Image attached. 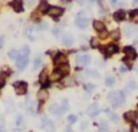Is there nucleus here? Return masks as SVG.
<instances>
[{"instance_id": "f257e3e1", "label": "nucleus", "mask_w": 138, "mask_h": 132, "mask_svg": "<svg viewBox=\"0 0 138 132\" xmlns=\"http://www.w3.org/2000/svg\"><path fill=\"white\" fill-rule=\"evenodd\" d=\"M108 99L113 105H115V106H121L125 102V95L122 91H113V92L109 93Z\"/></svg>"}, {"instance_id": "f03ea898", "label": "nucleus", "mask_w": 138, "mask_h": 132, "mask_svg": "<svg viewBox=\"0 0 138 132\" xmlns=\"http://www.w3.org/2000/svg\"><path fill=\"white\" fill-rule=\"evenodd\" d=\"M13 87L18 95H24L27 92V83L25 81H16L13 83Z\"/></svg>"}, {"instance_id": "7ed1b4c3", "label": "nucleus", "mask_w": 138, "mask_h": 132, "mask_svg": "<svg viewBox=\"0 0 138 132\" xmlns=\"http://www.w3.org/2000/svg\"><path fill=\"white\" fill-rule=\"evenodd\" d=\"M48 13H49V15L51 17L57 19L58 16H60L64 13V9L63 8H59V7H50Z\"/></svg>"}, {"instance_id": "20e7f679", "label": "nucleus", "mask_w": 138, "mask_h": 132, "mask_svg": "<svg viewBox=\"0 0 138 132\" xmlns=\"http://www.w3.org/2000/svg\"><path fill=\"white\" fill-rule=\"evenodd\" d=\"M27 63H28V59H27V56L22 55V54H20L17 56V59H16V66L20 69H24V67L27 65Z\"/></svg>"}, {"instance_id": "39448f33", "label": "nucleus", "mask_w": 138, "mask_h": 132, "mask_svg": "<svg viewBox=\"0 0 138 132\" xmlns=\"http://www.w3.org/2000/svg\"><path fill=\"white\" fill-rule=\"evenodd\" d=\"M118 51H119V48H118L115 45H109V46L106 47L105 49H102V52L106 53L107 56H111L112 54L117 53Z\"/></svg>"}, {"instance_id": "423d86ee", "label": "nucleus", "mask_w": 138, "mask_h": 132, "mask_svg": "<svg viewBox=\"0 0 138 132\" xmlns=\"http://www.w3.org/2000/svg\"><path fill=\"white\" fill-rule=\"evenodd\" d=\"M10 6L14 9L15 12H23V0H12L10 2Z\"/></svg>"}, {"instance_id": "0eeeda50", "label": "nucleus", "mask_w": 138, "mask_h": 132, "mask_svg": "<svg viewBox=\"0 0 138 132\" xmlns=\"http://www.w3.org/2000/svg\"><path fill=\"white\" fill-rule=\"evenodd\" d=\"M123 51H124V53L126 54L127 59H130V60L133 61L134 59L137 57V53H136V51H135V49L133 47H125L123 49Z\"/></svg>"}, {"instance_id": "6e6552de", "label": "nucleus", "mask_w": 138, "mask_h": 132, "mask_svg": "<svg viewBox=\"0 0 138 132\" xmlns=\"http://www.w3.org/2000/svg\"><path fill=\"white\" fill-rule=\"evenodd\" d=\"M65 63H67V57L63 53H57L56 55H55V57H54V64L55 65L59 66V65L65 64Z\"/></svg>"}, {"instance_id": "1a4fd4ad", "label": "nucleus", "mask_w": 138, "mask_h": 132, "mask_svg": "<svg viewBox=\"0 0 138 132\" xmlns=\"http://www.w3.org/2000/svg\"><path fill=\"white\" fill-rule=\"evenodd\" d=\"M42 127H43V129L45 131H48V132H52L54 130V125L52 124V122L47 117L42 118Z\"/></svg>"}, {"instance_id": "9d476101", "label": "nucleus", "mask_w": 138, "mask_h": 132, "mask_svg": "<svg viewBox=\"0 0 138 132\" xmlns=\"http://www.w3.org/2000/svg\"><path fill=\"white\" fill-rule=\"evenodd\" d=\"M86 113H87V115L91 116V117H94V116L98 115V113H99L98 105L97 104H92V105H90Z\"/></svg>"}, {"instance_id": "9b49d317", "label": "nucleus", "mask_w": 138, "mask_h": 132, "mask_svg": "<svg viewBox=\"0 0 138 132\" xmlns=\"http://www.w3.org/2000/svg\"><path fill=\"white\" fill-rule=\"evenodd\" d=\"M123 117H124V119L126 121H135L137 119V117H138V114H137V112L130 110V112H126Z\"/></svg>"}, {"instance_id": "f8f14e48", "label": "nucleus", "mask_w": 138, "mask_h": 132, "mask_svg": "<svg viewBox=\"0 0 138 132\" xmlns=\"http://www.w3.org/2000/svg\"><path fill=\"white\" fill-rule=\"evenodd\" d=\"M76 61H77V63H78L79 65H87V64L91 62V56L87 55V54L81 55V56H78V57L76 59Z\"/></svg>"}, {"instance_id": "ddd939ff", "label": "nucleus", "mask_w": 138, "mask_h": 132, "mask_svg": "<svg viewBox=\"0 0 138 132\" xmlns=\"http://www.w3.org/2000/svg\"><path fill=\"white\" fill-rule=\"evenodd\" d=\"M76 25L78 26L79 28H85L86 26H87V20L85 19V17H83V16H78L77 17V20H76Z\"/></svg>"}, {"instance_id": "4468645a", "label": "nucleus", "mask_w": 138, "mask_h": 132, "mask_svg": "<svg viewBox=\"0 0 138 132\" xmlns=\"http://www.w3.org/2000/svg\"><path fill=\"white\" fill-rule=\"evenodd\" d=\"M49 9H50V6H49V3L47 2V0H41L40 1V4H39V7H38V12H40V13H47L48 11H49Z\"/></svg>"}, {"instance_id": "2eb2a0df", "label": "nucleus", "mask_w": 138, "mask_h": 132, "mask_svg": "<svg viewBox=\"0 0 138 132\" xmlns=\"http://www.w3.org/2000/svg\"><path fill=\"white\" fill-rule=\"evenodd\" d=\"M93 27H94V29H95L96 31H98V33H102V31L106 30L105 24H104L103 22H100V21H94V22H93Z\"/></svg>"}, {"instance_id": "dca6fc26", "label": "nucleus", "mask_w": 138, "mask_h": 132, "mask_svg": "<svg viewBox=\"0 0 138 132\" xmlns=\"http://www.w3.org/2000/svg\"><path fill=\"white\" fill-rule=\"evenodd\" d=\"M113 19L117 22H121L125 19V11L124 10H118L117 12H114L113 14Z\"/></svg>"}, {"instance_id": "f3484780", "label": "nucleus", "mask_w": 138, "mask_h": 132, "mask_svg": "<svg viewBox=\"0 0 138 132\" xmlns=\"http://www.w3.org/2000/svg\"><path fill=\"white\" fill-rule=\"evenodd\" d=\"M48 98H49V93L45 89L39 90L38 94H37V99L39 101H45V100H48Z\"/></svg>"}, {"instance_id": "a211bd4d", "label": "nucleus", "mask_w": 138, "mask_h": 132, "mask_svg": "<svg viewBox=\"0 0 138 132\" xmlns=\"http://www.w3.org/2000/svg\"><path fill=\"white\" fill-rule=\"evenodd\" d=\"M62 41H63V43L65 46H71L72 43H73V37L72 36H70V35H65V36H63V38H62Z\"/></svg>"}, {"instance_id": "6ab92c4d", "label": "nucleus", "mask_w": 138, "mask_h": 132, "mask_svg": "<svg viewBox=\"0 0 138 132\" xmlns=\"http://www.w3.org/2000/svg\"><path fill=\"white\" fill-rule=\"evenodd\" d=\"M39 81H40L42 85H44L45 87H49V86H50V83L48 82V75H47V72H45V70L40 74Z\"/></svg>"}, {"instance_id": "aec40b11", "label": "nucleus", "mask_w": 138, "mask_h": 132, "mask_svg": "<svg viewBox=\"0 0 138 132\" xmlns=\"http://www.w3.org/2000/svg\"><path fill=\"white\" fill-rule=\"evenodd\" d=\"M62 77H63V75L60 74L59 70L57 69V70H54V72L52 73L50 79H51V81H58V80H60V79H62Z\"/></svg>"}, {"instance_id": "412c9836", "label": "nucleus", "mask_w": 138, "mask_h": 132, "mask_svg": "<svg viewBox=\"0 0 138 132\" xmlns=\"http://www.w3.org/2000/svg\"><path fill=\"white\" fill-rule=\"evenodd\" d=\"M58 70L60 72V74H62L63 76H65V75H68V74H69L70 67H69V65H68L67 63H65V64H62V65H59V68H58Z\"/></svg>"}, {"instance_id": "4be33fe9", "label": "nucleus", "mask_w": 138, "mask_h": 132, "mask_svg": "<svg viewBox=\"0 0 138 132\" xmlns=\"http://www.w3.org/2000/svg\"><path fill=\"white\" fill-rule=\"evenodd\" d=\"M49 110H50L52 114H54V115H56V114H57L59 110H62V109H60V106H59V105L55 103V104H52V105H51L50 108H49Z\"/></svg>"}, {"instance_id": "5701e85b", "label": "nucleus", "mask_w": 138, "mask_h": 132, "mask_svg": "<svg viewBox=\"0 0 138 132\" xmlns=\"http://www.w3.org/2000/svg\"><path fill=\"white\" fill-rule=\"evenodd\" d=\"M130 16H131V20L134 23H138V9H136V10H134V11H131Z\"/></svg>"}, {"instance_id": "b1692460", "label": "nucleus", "mask_w": 138, "mask_h": 132, "mask_svg": "<svg viewBox=\"0 0 138 132\" xmlns=\"http://www.w3.org/2000/svg\"><path fill=\"white\" fill-rule=\"evenodd\" d=\"M8 55H9V57L12 59V60H16L17 56L20 55V53H18V52H17L16 50H11V51H9Z\"/></svg>"}, {"instance_id": "393cba45", "label": "nucleus", "mask_w": 138, "mask_h": 132, "mask_svg": "<svg viewBox=\"0 0 138 132\" xmlns=\"http://www.w3.org/2000/svg\"><path fill=\"white\" fill-rule=\"evenodd\" d=\"M30 53V49L28 46H23L22 47V52H21V54L22 55H25V56H28Z\"/></svg>"}, {"instance_id": "a878e982", "label": "nucleus", "mask_w": 138, "mask_h": 132, "mask_svg": "<svg viewBox=\"0 0 138 132\" xmlns=\"http://www.w3.org/2000/svg\"><path fill=\"white\" fill-rule=\"evenodd\" d=\"M48 27H49V24H48L47 22H42V23H40L39 26H38V30H47Z\"/></svg>"}, {"instance_id": "bb28decb", "label": "nucleus", "mask_w": 138, "mask_h": 132, "mask_svg": "<svg viewBox=\"0 0 138 132\" xmlns=\"http://www.w3.org/2000/svg\"><path fill=\"white\" fill-rule=\"evenodd\" d=\"M114 82H115V79H114L113 77H108V78L106 79V85H107L108 87H112V86L114 85Z\"/></svg>"}, {"instance_id": "cd10ccee", "label": "nucleus", "mask_w": 138, "mask_h": 132, "mask_svg": "<svg viewBox=\"0 0 138 132\" xmlns=\"http://www.w3.org/2000/svg\"><path fill=\"white\" fill-rule=\"evenodd\" d=\"M110 36H111V38L113 40H118L119 38H120V31H119V30H113L111 34H110Z\"/></svg>"}, {"instance_id": "c85d7f7f", "label": "nucleus", "mask_w": 138, "mask_h": 132, "mask_svg": "<svg viewBox=\"0 0 138 132\" xmlns=\"http://www.w3.org/2000/svg\"><path fill=\"white\" fill-rule=\"evenodd\" d=\"M32 30H34V27H32V26H27L26 29H25V34H26L29 38H31L30 36H31V34H32Z\"/></svg>"}, {"instance_id": "c756f323", "label": "nucleus", "mask_w": 138, "mask_h": 132, "mask_svg": "<svg viewBox=\"0 0 138 132\" xmlns=\"http://www.w3.org/2000/svg\"><path fill=\"white\" fill-rule=\"evenodd\" d=\"M60 109H62L63 112H65V110L68 109V101H67V100H64V101H63V103L60 104Z\"/></svg>"}, {"instance_id": "7c9ffc66", "label": "nucleus", "mask_w": 138, "mask_h": 132, "mask_svg": "<svg viewBox=\"0 0 138 132\" xmlns=\"http://www.w3.org/2000/svg\"><path fill=\"white\" fill-rule=\"evenodd\" d=\"M40 65H41V59H40V57L35 59V61H34V68H35V69L38 68Z\"/></svg>"}, {"instance_id": "2f4dec72", "label": "nucleus", "mask_w": 138, "mask_h": 132, "mask_svg": "<svg viewBox=\"0 0 138 132\" xmlns=\"http://www.w3.org/2000/svg\"><path fill=\"white\" fill-rule=\"evenodd\" d=\"M124 31H125V34H126V36H127V37H130L134 30H133V28L131 27V26H126L125 29H124Z\"/></svg>"}, {"instance_id": "473e14b6", "label": "nucleus", "mask_w": 138, "mask_h": 132, "mask_svg": "<svg viewBox=\"0 0 138 132\" xmlns=\"http://www.w3.org/2000/svg\"><path fill=\"white\" fill-rule=\"evenodd\" d=\"M67 120H68L69 124H75L76 120H77V117H76L75 115H69V116L67 117Z\"/></svg>"}, {"instance_id": "72a5a7b5", "label": "nucleus", "mask_w": 138, "mask_h": 132, "mask_svg": "<svg viewBox=\"0 0 138 132\" xmlns=\"http://www.w3.org/2000/svg\"><path fill=\"white\" fill-rule=\"evenodd\" d=\"M4 83H5V77L3 75H1L0 76V89L4 86Z\"/></svg>"}, {"instance_id": "f704fd0d", "label": "nucleus", "mask_w": 138, "mask_h": 132, "mask_svg": "<svg viewBox=\"0 0 138 132\" xmlns=\"http://www.w3.org/2000/svg\"><path fill=\"white\" fill-rule=\"evenodd\" d=\"M91 46L93 47V48L98 47V40H97V39H95V38H93V39H92V41H91Z\"/></svg>"}, {"instance_id": "c9c22d12", "label": "nucleus", "mask_w": 138, "mask_h": 132, "mask_svg": "<svg viewBox=\"0 0 138 132\" xmlns=\"http://www.w3.org/2000/svg\"><path fill=\"white\" fill-rule=\"evenodd\" d=\"M99 37L102 38V39H105V38H107L108 37V33L106 31V30H104V31H102L99 34Z\"/></svg>"}, {"instance_id": "e433bc0d", "label": "nucleus", "mask_w": 138, "mask_h": 132, "mask_svg": "<svg viewBox=\"0 0 138 132\" xmlns=\"http://www.w3.org/2000/svg\"><path fill=\"white\" fill-rule=\"evenodd\" d=\"M131 132H138V125L134 124V125L131 127Z\"/></svg>"}, {"instance_id": "4c0bfd02", "label": "nucleus", "mask_w": 138, "mask_h": 132, "mask_svg": "<svg viewBox=\"0 0 138 132\" xmlns=\"http://www.w3.org/2000/svg\"><path fill=\"white\" fill-rule=\"evenodd\" d=\"M22 122H23V117H22V116H18V117L16 118V125L20 126V125H22Z\"/></svg>"}, {"instance_id": "58836bf2", "label": "nucleus", "mask_w": 138, "mask_h": 132, "mask_svg": "<svg viewBox=\"0 0 138 132\" xmlns=\"http://www.w3.org/2000/svg\"><path fill=\"white\" fill-rule=\"evenodd\" d=\"M85 88H86V90H87V91H92V90H93L94 88H95V86H94V85H92V83H89Z\"/></svg>"}, {"instance_id": "ea45409f", "label": "nucleus", "mask_w": 138, "mask_h": 132, "mask_svg": "<svg viewBox=\"0 0 138 132\" xmlns=\"http://www.w3.org/2000/svg\"><path fill=\"white\" fill-rule=\"evenodd\" d=\"M130 87L132 88V89H136V88H137V82L131 81V82H130Z\"/></svg>"}, {"instance_id": "a19ab883", "label": "nucleus", "mask_w": 138, "mask_h": 132, "mask_svg": "<svg viewBox=\"0 0 138 132\" xmlns=\"http://www.w3.org/2000/svg\"><path fill=\"white\" fill-rule=\"evenodd\" d=\"M120 70H121L122 73H124V72H127V68H126V67H124V66H122V67L120 68Z\"/></svg>"}, {"instance_id": "79ce46f5", "label": "nucleus", "mask_w": 138, "mask_h": 132, "mask_svg": "<svg viewBox=\"0 0 138 132\" xmlns=\"http://www.w3.org/2000/svg\"><path fill=\"white\" fill-rule=\"evenodd\" d=\"M58 31H59V30H58V28H54V29H53V34H54V35H57V34H58Z\"/></svg>"}, {"instance_id": "37998d69", "label": "nucleus", "mask_w": 138, "mask_h": 132, "mask_svg": "<svg viewBox=\"0 0 138 132\" xmlns=\"http://www.w3.org/2000/svg\"><path fill=\"white\" fill-rule=\"evenodd\" d=\"M111 4H112V6L118 4V0H111Z\"/></svg>"}, {"instance_id": "c03bdc74", "label": "nucleus", "mask_w": 138, "mask_h": 132, "mask_svg": "<svg viewBox=\"0 0 138 132\" xmlns=\"http://www.w3.org/2000/svg\"><path fill=\"white\" fill-rule=\"evenodd\" d=\"M65 132H73V131H72V129H71V128H69V127H68V128H66Z\"/></svg>"}, {"instance_id": "a18cd8bd", "label": "nucleus", "mask_w": 138, "mask_h": 132, "mask_svg": "<svg viewBox=\"0 0 138 132\" xmlns=\"http://www.w3.org/2000/svg\"><path fill=\"white\" fill-rule=\"evenodd\" d=\"M133 6H138V0H133Z\"/></svg>"}, {"instance_id": "49530a36", "label": "nucleus", "mask_w": 138, "mask_h": 132, "mask_svg": "<svg viewBox=\"0 0 138 132\" xmlns=\"http://www.w3.org/2000/svg\"><path fill=\"white\" fill-rule=\"evenodd\" d=\"M3 46V39L2 38H0V48H1Z\"/></svg>"}, {"instance_id": "de8ad7c7", "label": "nucleus", "mask_w": 138, "mask_h": 132, "mask_svg": "<svg viewBox=\"0 0 138 132\" xmlns=\"http://www.w3.org/2000/svg\"><path fill=\"white\" fill-rule=\"evenodd\" d=\"M91 1H93V2H94V1H102V0H91Z\"/></svg>"}, {"instance_id": "09e8293b", "label": "nucleus", "mask_w": 138, "mask_h": 132, "mask_svg": "<svg viewBox=\"0 0 138 132\" xmlns=\"http://www.w3.org/2000/svg\"><path fill=\"white\" fill-rule=\"evenodd\" d=\"M64 2H68V1H70V0H63Z\"/></svg>"}, {"instance_id": "8fccbe9b", "label": "nucleus", "mask_w": 138, "mask_h": 132, "mask_svg": "<svg viewBox=\"0 0 138 132\" xmlns=\"http://www.w3.org/2000/svg\"><path fill=\"white\" fill-rule=\"evenodd\" d=\"M0 132H3V131H2V130H1V129H0Z\"/></svg>"}]
</instances>
